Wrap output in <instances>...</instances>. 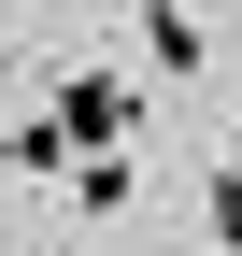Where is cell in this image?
Wrapping results in <instances>:
<instances>
[{"label":"cell","mask_w":242,"mask_h":256,"mask_svg":"<svg viewBox=\"0 0 242 256\" xmlns=\"http://www.w3.org/2000/svg\"><path fill=\"white\" fill-rule=\"evenodd\" d=\"M43 100L72 114V142H86V156H100V142H142V86H128V72H57Z\"/></svg>","instance_id":"obj_1"},{"label":"cell","mask_w":242,"mask_h":256,"mask_svg":"<svg viewBox=\"0 0 242 256\" xmlns=\"http://www.w3.org/2000/svg\"><path fill=\"white\" fill-rule=\"evenodd\" d=\"M72 114H57V100H0V171H28V185H57V171H72Z\"/></svg>","instance_id":"obj_2"},{"label":"cell","mask_w":242,"mask_h":256,"mask_svg":"<svg viewBox=\"0 0 242 256\" xmlns=\"http://www.w3.org/2000/svg\"><path fill=\"white\" fill-rule=\"evenodd\" d=\"M142 57H157L171 86H200V57H214L200 43V0H142Z\"/></svg>","instance_id":"obj_3"},{"label":"cell","mask_w":242,"mask_h":256,"mask_svg":"<svg viewBox=\"0 0 242 256\" xmlns=\"http://www.w3.org/2000/svg\"><path fill=\"white\" fill-rule=\"evenodd\" d=\"M142 200V171H128V142H100V156H72V214H128Z\"/></svg>","instance_id":"obj_4"},{"label":"cell","mask_w":242,"mask_h":256,"mask_svg":"<svg viewBox=\"0 0 242 256\" xmlns=\"http://www.w3.org/2000/svg\"><path fill=\"white\" fill-rule=\"evenodd\" d=\"M200 228H214V256H242V156H228L214 185H200Z\"/></svg>","instance_id":"obj_5"}]
</instances>
